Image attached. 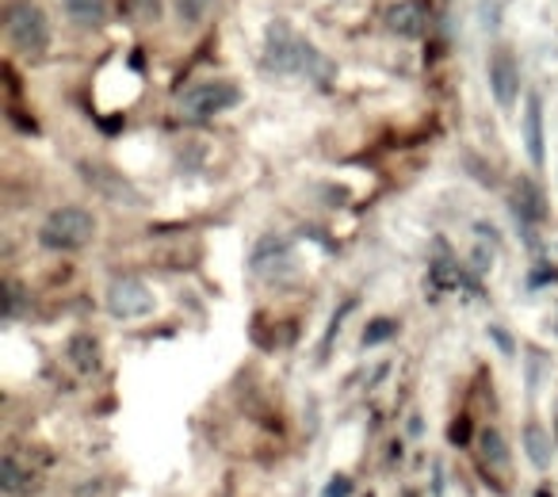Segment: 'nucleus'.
Returning <instances> with one entry per match:
<instances>
[{"label":"nucleus","instance_id":"nucleus-12","mask_svg":"<svg viewBox=\"0 0 558 497\" xmlns=\"http://www.w3.org/2000/svg\"><path fill=\"white\" fill-rule=\"evenodd\" d=\"M524 451H527V459H532L539 471H547L550 466V433H543V425L539 421H527V428H524Z\"/></svg>","mask_w":558,"mask_h":497},{"label":"nucleus","instance_id":"nucleus-8","mask_svg":"<svg viewBox=\"0 0 558 497\" xmlns=\"http://www.w3.org/2000/svg\"><path fill=\"white\" fill-rule=\"evenodd\" d=\"M512 215H517L520 222H543V215H547L543 192L527 177H520L517 184H512Z\"/></svg>","mask_w":558,"mask_h":497},{"label":"nucleus","instance_id":"nucleus-1","mask_svg":"<svg viewBox=\"0 0 558 497\" xmlns=\"http://www.w3.org/2000/svg\"><path fill=\"white\" fill-rule=\"evenodd\" d=\"M260 65L268 73H288V77H311L318 85H329L337 77V65L314 47L311 39L295 35L288 24H271L268 39H264Z\"/></svg>","mask_w":558,"mask_h":497},{"label":"nucleus","instance_id":"nucleus-13","mask_svg":"<svg viewBox=\"0 0 558 497\" xmlns=\"http://www.w3.org/2000/svg\"><path fill=\"white\" fill-rule=\"evenodd\" d=\"M172 9H177L180 24L195 27V24H203V20L210 16V9H215V0H172Z\"/></svg>","mask_w":558,"mask_h":497},{"label":"nucleus","instance_id":"nucleus-5","mask_svg":"<svg viewBox=\"0 0 558 497\" xmlns=\"http://www.w3.org/2000/svg\"><path fill=\"white\" fill-rule=\"evenodd\" d=\"M486 77H489V93H494L497 108H512L520 93V62L509 47H497L494 54H489Z\"/></svg>","mask_w":558,"mask_h":497},{"label":"nucleus","instance_id":"nucleus-4","mask_svg":"<svg viewBox=\"0 0 558 497\" xmlns=\"http://www.w3.org/2000/svg\"><path fill=\"white\" fill-rule=\"evenodd\" d=\"M4 32H9V43L20 50V54H43L50 47V24L47 12L32 0H16L4 16Z\"/></svg>","mask_w":558,"mask_h":497},{"label":"nucleus","instance_id":"nucleus-10","mask_svg":"<svg viewBox=\"0 0 558 497\" xmlns=\"http://www.w3.org/2000/svg\"><path fill=\"white\" fill-rule=\"evenodd\" d=\"M62 12L73 27H100L108 20V0H62Z\"/></svg>","mask_w":558,"mask_h":497},{"label":"nucleus","instance_id":"nucleus-17","mask_svg":"<svg viewBox=\"0 0 558 497\" xmlns=\"http://www.w3.org/2000/svg\"><path fill=\"white\" fill-rule=\"evenodd\" d=\"M555 433H558V421H555Z\"/></svg>","mask_w":558,"mask_h":497},{"label":"nucleus","instance_id":"nucleus-15","mask_svg":"<svg viewBox=\"0 0 558 497\" xmlns=\"http://www.w3.org/2000/svg\"><path fill=\"white\" fill-rule=\"evenodd\" d=\"M349 489H352V482H349V478H344V474H341V478H333V482H329L326 497H349Z\"/></svg>","mask_w":558,"mask_h":497},{"label":"nucleus","instance_id":"nucleus-3","mask_svg":"<svg viewBox=\"0 0 558 497\" xmlns=\"http://www.w3.org/2000/svg\"><path fill=\"white\" fill-rule=\"evenodd\" d=\"M238 104H241V88L226 77L195 81V85H187L184 93L177 96L180 116H187V119H215V116H222V111L238 108Z\"/></svg>","mask_w":558,"mask_h":497},{"label":"nucleus","instance_id":"nucleus-7","mask_svg":"<svg viewBox=\"0 0 558 497\" xmlns=\"http://www.w3.org/2000/svg\"><path fill=\"white\" fill-rule=\"evenodd\" d=\"M387 27L398 39H421L428 27V4L425 0H398L387 9Z\"/></svg>","mask_w":558,"mask_h":497},{"label":"nucleus","instance_id":"nucleus-6","mask_svg":"<svg viewBox=\"0 0 558 497\" xmlns=\"http://www.w3.org/2000/svg\"><path fill=\"white\" fill-rule=\"evenodd\" d=\"M108 311L116 318H142V314L154 311V291L134 276H119L108 288Z\"/></svg>","mask_w":558,"mask_h":497},{"label":"nucleus","instance_id":"nucleus-14","mask_svg":"<svg viewBox=\"0 0 558 497\" xmlns=\"http://www.w3.org/2000/svg\"><path fill=\"white\" fill-rule=\"evenodd\" d=\"M395 334H398L395 318H375V322H367V329H364V344H383V341H390Z\"/></svg>","mask_w":558,"mask_h":497},{"label":"nucleus","instance_id":"nucleus-11","mask_svg":"<svg viewBox=\"0 0 558 497\" xmlns=\"http://www.w3.org/2000/svg\"><path fill=\"white\" fill-rule=\"evenodd\" d=\"M478 451H482L486 471H501V478L509 474V444H505V436L497 433V428H486V433L478 436Z\"/></svg>","mask_w":558,"mask_h":497},{"label":"nucleus","instance_id":"nucleus-9","mask_svg":"<svg viewBox=\"0 0 558 497\" xmlns=\"http://www.w3.org/2000/svg\"><path fill=\"white\" fill-rule=\"evenodd\" d=\"M524 149L532 157V165L539 169L547 149H543V100L539 96H527V108H524Z\"/></svg>","mask_w":558,"mask_h":497},{"label":"nucleus","instance_id":"nucleus-2","mask_svg":"<svg viewBox=\"0 0 558 497\" xmlns=\"http://www.w3.org/2000/svg\"><path fill=\"white\" fill-rule=\"evenodd\" d=\"M96 238V218L85 207H58L47 215L39 230V241L54 253H77Z\"/></svg>","mask_w":558,"mask_h":497},{"label":"nucleus","instance_id":"nucleus-16","mask_svg":"<svg viewBox=\"0 0 558 497\" xmlns=\"http://www.w3.org/2000/svg\"><path fill=\"white\" fill-rule=\"evenodd\" d=\"M539 497H550V489H539Z\"/></svg>","mask_w":558,"mask_h":497}]
</instances>
